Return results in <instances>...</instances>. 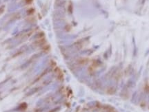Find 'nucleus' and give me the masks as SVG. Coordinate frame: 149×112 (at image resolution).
<instances>
[]
</instances>
